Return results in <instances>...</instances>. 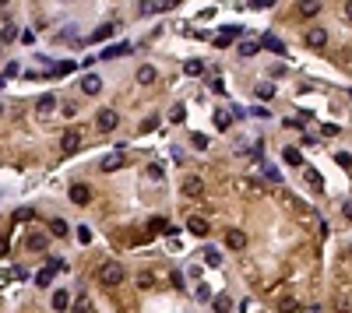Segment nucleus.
<instances>
[{
    "label": "nucleus",
    "mask_w": 352,
    "mask_h": 313,
    "mask_svg": "<svg viewBox=\"0 0 352 313\" xmlns=\"http://www.w3.org/2000/svg\"><path fill=\"white\" fill-rule=\"evenodd\" d=\"M95 278H99V281H102L106 289H113V285H120V281L127 278V267H123L120 261H106V264H99Z\"/></svg>",
    "instance_id": "nucleus-1"
},
{
    "label": "nucleus",
    "mask_w": 352,
    "mask_h": 313,
    "mask_svg": "<svg viewBox=\"0 0 352 313\" xmlns=\"http://www.w3.org/2000/svg\"><path fill=\"white\" fill-rule=\"evenodd\" d=\"M180 193L190 197V201H201L204 197V180H201V176H183V180H180Z\"/></svg>",
    "instance_id": "nucleus-2"
},
{
    "label": "nucleus",
    "mask_w": 352,
    "mask_h": 313,
    "mask_svg": "<svg viewBox=\"0 0 352 313\" xmlns=\"http://www.w3.org/2000/svg\"><path fill=\"white\" fill-rule=\"evenodd\" d=\"M60 267H64V261H56V257H50V264H46V267H39V271H35V278H32V281H35V285H39V289H46V285H50V281H53V271H60Z\"/></svg>",
    "instance_id": "nucleus-3"
},
{
    "label": "nucleus",
    "mask_w": 352,
    "mask_h": 313,
    "mask_svg": "<svg viewBox=\"0 0 352 313\" xmlns=\"http://www.w3.org/2000/svg\"><path fill=\"white\" fill-rule=\"evenodd\" d=\"M116 123H120V113H116V109H99V116H95V127H99L102 134L116 130Z\"/></svg>",
    "instance_id": "nucleus-4"
},
{
    "label": "nucleus",
    "mask_w": 352,
    "mask_h": 313,
    "mask_svg": "<svg viewBox=\"0 0 352 313\" xmlns=\"http://www.w3.org/2000/svg\"><path fill=\"white\" fill-rule=\"evenodd\" d=\"M60 148H64L67 155H74L78 148H81V134H78V130H64V138H60Z\"/></svg>",
    "instance_id": "nucleus-5"
},
{
    "label": "nucleus",
    "mask_w": 352,
    "mask_h": 313,
    "mask_svg": "<svg viewBox=\"0 0 352 313\" xmlns=\"http://www.w3.org/2000/svg\"><path fill=\"white\" fill-rule=\"evenodd\" d=\"M70 201H74V204H88V201H92L88 183H70Z\"/></svg>",
    "instance_id": "nucleus-6"
},
{
    "label": "nucleus",
    "mask_w": 352,
    "mask_h": 313,
    "mask_svg": "<svg viewBox=\"0 0 352 313\" xmlns=\"http://www.w3.org/2000/svg\"><path fill=\"white\" fill-rule=\"evenodd\" d=\"M120 166H123V152H113V155H106V158L99 162V169H102V173H116Z\"/></svg>",
    "instance_id": "nucleus-7"
},
{
    "label": "nucleus",
    "mask_w": 352,
    "mask_h": 313,
    "mask_svg": "<svg viewBox=\"0 0 352 313\" xmlns=\"http://www.w3.org/2000/svg\"><path fill=\"white\" fill-rule=\"evenodd\" d=\"M99 88H102L99 74H85V78H81V92H85V95H99Z\"/></svg>",
    "instance_id": "nucleus-8"
},
{
    "label": "nucleus",
    "mask_w": 352,
    "mask_h": 313,
    "mask_svg": "<svg viewBox=\"0 0 352 313\" xmlns=\"http://www.w3.org/2000/svg\"><path fill=\"white\" fill-rule=\"evenodd\" d=\"M324 42H328L324 28H306V46H310V50H320Z\"/></svg>",
    "instance_id": "nucleus-9"
},
{
    "label": "nucleus",
    "mask_w": 352,
    "mask_h": 313,
    "mask_svg": "<svg viewBox=\"0 0 352 313\" xmlns=\"http://www.w3.org/2000/svg\"><path fill=\"white\" fill-rule=\"evenodd\" d=\"M53 310H56V313H67V310H70V292H67V289H56V292H53Z\"/></svg>",
    "instance_id": "nucleus-10"
},
{
    "label": "nucleus",
    "mask_w": 352,
    "mask_h": 313,
    "mask_svg": "<svg viewBox=\"0 0 352 313\" xmlns=\"http://www.w3.org/2000/svg\"><path fill=\"white\" fill-rule=\"evenodd\" d=\"M187 229L194 232V236H201V240H204V236H208V229H211V226H208V222H204L201 215H194V218H187Z\"/></svg>",
    "instance_id": "nucleus-11"
},
{
    "label": "nucleus",
    "mask_w": 352,
    "mask_h": 313,
    "mask_svg": "<svg viewBox=\"0 0 352 313\" xmlns=\"http://www.w3.org/2000/svg\"><path fill=\"white\" fill-rule=\"evenodd\" d=\"M303 180H306V187H314V190H324V180H320V173H317L314 166H303Z\"/></svg>",
    "instance_id": "nucleus-12"
},
{
    "label": "nucleus",
    "mask_w": 352,
    "mask_h": 313,
    "mask_svg": "<svg viewBox=\"0 0 352 313\" xmlns=\"http://www.w3.org/2000/svg\"><path fill=\"white\" fill-rule=\"evenodd\" d=\"M226 246H229V250H243V246H246V236H243L240 229H229V232H226Z\"/></svg>",
    "instance_id": "nucleus-13"
},
{
    "label": "nucleus",
    "mask_w": 352,
    "mask_h": 313,
    "mask_svg": "<svg viewBox=\"0 0 352 313\" xmlns=\"http://www.w3.org/2000/svg\"><path fill=\"white\" fill-rule=\"evenodd\" d=\"M46 243H50V240H46L42 232H32V236L25 240V246H28V250H35V253H42V250H46Z\"/></svg>",
    "instance_id": "nucleus-14"
},
{
    "label": "nucleus",
    "mask_w": 352,
    "mask_h": 313,
    "mask_svg": "<svg viewBox=\"0 0 352 313\" xmlns=\"http://www.w3.org/2000/svg\"><path fill=\"white\" fill-rule=\"evenodd\" d=\"M70 229H67V222L64 218H50V236H56V240H64Z\"/></svg>",
    "instance_id": "nucleus-15"
},
{
    "label": "nucleus",
    "mask_w": 352,
    "mask_h": 313,
    "mask_svg": "<svg viewBox=\"0 0 352 313\" xmlns=\"http://www.w3.org/2000/svg\"><path fill=\"white\" fill-rule=\"evenodd\" d=\"M123 53H130V42H116V46L102 50V56H106V60H116V56H123Z\"/></svg>",
    "instance_id": "nucleus-16"
},
{
    "label": "nucleus",
    "mask_w": 352,
    "mask_h": 313,
    "mask_svg": "<svg viewBox=\"0 0 352 313\" xmlns=\"http://www.w3.org/2000/svg\"><path fill=\"white\" fill-rule=\"evenodd\" d=\"M138 85H155V67L152 64L138 67Z\"/></svg>",
    "instance_id": "nucleus-17"
},
{
    "label": "nucleus",
    "mask_w": 352,
    "mask_h": 313,
    "mask_svg": "<svg viewBox=\"0 0 352 313\" xmlns=\"http://www.w3.org/2000/svg\"><path fill=\"white\" fill-rule=\"evenodd\" d=\"M215 127H218V130H229V127H232V113H229V109H218V113H215Z\"/></svg>",
    "instance_id": "nucleus-18"
},
{
    "label": "nucleus",
    "mask_w": 352,
    "mask_h": 313,
    "mask_svg": "<svg viewBox=\"0 0 352 313\" xmlns=\"http://www.w3.org/2000/svg\"><path fill=\"white\" fill-rule=\"evenodd\" d=\"M261 46H264V50H271V53H285L282 39H275V35H264V39H261Z\"/></svg>",
    "instance_id": "nucleus-19"
},
{
    "label": "nucleus",
    "mask_w": 352,
    "mask_h": 313,
    "mask_svg": "<svg viewBox=\"0 0 352 313\" xmlns=\"http://www.w3.org/2000/svg\"><path fill=\"white\" fill-rule=\"evenodd\" d=\"M257 50H261V42H254V39L240 42V56H257Z\"/></svg>",
    "instance_id": "nucleus-20"
},
{
    "label": "nucleus",
    "mask_w": 352,
    "mask_h": 313,
    "mask_svg": "<svg viewBox=\"0 0 352 313\" xmlns=\"http://www.w3.org/2000/svg\"><path fill=\"white\" fill-rule=\"evenodd\" d=\"M282 158L289 162V166H303V155H299V148H285Z\"/></svg>",
    "instance_id": "nucleus-21"
},
{
    "label": "nucleus",
    "mask_w": 352,
    "mask_h": 313,
    "mask_svg": "<svg viewBox=\"0 0 352 313\" xmlns=\"http://www.w3.org/2000/svg\"><path fill=\"white\" fill-rule=\"evenodd\" d=\"M236 35H243V25H226V28H222V35H218V39H226V42H232V39H236Z\"/></svg>",
    "instance_id": "nucleus-22"
},
{
    "label": "nucleus",
    "mask_w": 352,
    "mask_h": 313,
    "mask_svg": "<svg viewBox=\"0 0 352 313\" xmlns=\"http://www.w3.org/2000/svg\"><path fill=\"white\" fill-rule=\"evenodd\" d=\"M113 32H116V25H102V28H95V32H92V39H95V42H106Z\"/></svg>",
    "instance_id": "nucleus-23"
},
{
    "label": "nucleus",
    "mask_w": 352,
    "mask_h": 313,
    "mask_svg": "<svg viewBox=\"0 0 352 313\" xmlns=\"http://www.w3.org/2000/svg\"><path fill=\"white\" fill-rule=\"evenodd\" d=\"M53 106H56V95H53V92H46V95L39 99V113H53Z\"/></svg>",
    "instance_id": "nucleus-24"
},
{
    "label": "nucleus",
    "mask_w": 352,
    "mask_h": 313,
    "mask_svg": "<svg viewBox=\"0 0 352 313\" xmlns=\"http://www.w3.org/2000/svg\"><path fill=\"white\" fill-rule=\"evenodd\" d=\"M211 306H215V313H229V310H232V299H229V296H215Z\"/></svg>",
    "instance_id": "nucleus-25"
},
{
    "label": "nucleus",
    "mask_w": 352,
    "mask_h": 313,
    "mask_svg": "<svg viewBox=\"0 0 352 313\" xmlns=\"http://www.w3.org/2000/svg\"><path fill=\"white\" fill-rule=\"evenodd\" d=\"M183 70L190 74V78H197V74H204V64H201V60H187V64H183Z\"/></svg>",
    "instance_id": "nucleus-26"
},
{
    "label": "nucleus",
    "mask_w": 352,
    "mask_h": 313,
    "mask_svg": "<svg viewBox=\"0 0 352 313\" xmlns=\"http://www.w3.org/2000/svg\"><path fill=\"white\" fill-rule=\"evenodd\" d=\"M74 313H92V299H88L85 292L78 296V303H74Z\"/></svg>",
    "instance_id": "nucleus-27"
},
{
    "label": "nucleus",
    "mask_w": 352,
    "mask_h": 313,
    "mask_svg": "<svg viewBox=\"0 0 352 313\" xmlns=\"http://www.w3.org/2000/svg\"><path fill=\"white\" fill-rule=\"evenodd\" d=\"M204 264L218 267V264H222V253H218V250H204Z\"/></svg>",
    "instance_id": "nucleus-28"
},
{
    "label": "nucleus",
    "mask_w": 352,
    "mask_h": 313,
    "mask_svg": "<svg viewBox=\"0 0 352 313\" xmlns=\"http://www.w3.org/2000/svg\"><path fill=\"white\" fill-rule=\"evenodd\" d=\"M32 218H35L32 208H18V211H14V222H32Z\"/></svg>",
    "instance_id": "nucleus-29"
},
{
    "label": "nucleus",
    "mask_w": 352,
    "mask_h": 313,
    "mask_svg": "<svg viewBox=\"0 0 352 313\" xmlns=\"http://www.w3.org/2000/svg\"><path fill=\"white\" fill-rule=\"evenodd\" d=\"M317 11H320V4H299V14H303V18H314Z\"/></svg>",
    "instance_id": "nucleus-30"
},
{
    "label": "nucleus",
    "mask_w": 352,
    "mask_h": 313,
    "mask_svg": "<svg viewBox=\"0 0 352 313\" xmlns=\"http://www.w3.org/2000/svg\"><path fill=\"white\" fill-rule=\"evenodd\" d=\"M275 95V85H257V99H271Z\"/></svg>",
    "instance_id": "nucleus-31"
},
{
    "label": "nucleus",
    "mask_w": 352,
    "mask_h": 313,
    "mask_svg": "<svg viewBox=\"0 0 352 313\" xmlns=\"http://www.w3.org/2000/svg\"><path fill=\"white\" fill-rule=\"evenodd\" d=\"M148 176H152V180L158 183V180H162L166 173H162V166H158V162H152V166H148Z\"/></svg>",
    "instance_id": "nucleus-32"
},
{
    "label": "nucleus",
    "mask_w": 352,
    "mask_h": 313,
    "mask_svg": "<svg viewBox=\"0 0 352 313\" xmlns=\"http://www.w3.org/2000/svg\"><path fill=\"white\" fill-rule=\"evenodd\" d=\"M70 70H74V60H64V64L53 67V74H70Z\"/></svg>",
    "instance_id": "nucleus-33"
},
{
    "label": "nucleus",
    "mask_w": 352,
    "mask_h": 313,
    "mask_svg": "<svg viewBox=\"0 0 352 313\" xmlns=\"http://www.w3.org/2000/svg\"><path fill=\"white\" fill-rule=\"evenodd\" d=\"M264 176H268V180H271V183H282V176H278V169H271V166H268V162H264Z\"/></svg>",
    "instance_id": "nucleus-34"
},
{
    "label": "nucleus",
    "mask_w": 352,
    "mask_h": 313,
    "mask_svg": "<svg viewBox=\"0 0 352 313\" xmlns=\"http://www.w3.org/2000/svg\"><path fill=\"white\" fill-rule=\"evenodd\" d=\"M334 158H338V166H345V169H352V155H345V152H338V155H334Z\"/></svg>",
    "instance_id": "nucleus-35"
},
{
    "label": "nucleus",
    "mask_w": 352,
    "mask_h": 313,
    "mask_svg": "<svg viewBox=\"0 0 352 313\" xmlns=\"http://www.w3.org/2000/svg\"><path fill=\"white\" fill-rule=\"evenodd\" d=\"M78 240H81V243H92V229L81 226V229H78Z\"/></svg>",
    "instance_id": "nucleus-36"
},
{
    "label": "nucleus",
    "mask_w": 352,
    "mask_h": 313,
    "mask_svg": "<svg viewBox=\"0 0 352 313\" xmlns=\"http://www.w3.org/2000/svg\"><path fill=\"white\" fill-rule=\"evenodd\" d=\"M194 148H201V152H204V148H208V138H204V134H194Z\"/></svg>",
    "instance_id": "nucleus-37"
},
{
    "label": "nucleus",
    "mask_w": 352,
    "mask_h": 313,
    "mask_svg": "<svg viewBox=\"0 0 352 313\" xmlns=\"http://www.w3.org/2000/svg\"><path fill=\"white\" fill-rule=\"evenodd\" d=\"M4 253H7V240L0 236V257H4Z\"/></svg>",
    "instance_id": "nucleus-38"
},
{
    "label": "nucleus",
    "mask_w": 352,
    "mask_h": 313,
    "mask_svg": "<svg viewBox=\"0 0 352 313\" xmlns=\"http://www.w3.org/2000/svg\"><path fill=\"white\" fill-rule=\"evenodd\" d=\"M345 215H349V218H352V201H345Z\"/></svg>",
    "instance_id": "nucleus-39"
},
{
    "label": "nucleus",
    "mask_w": 352,
    "mask_h": 313,
    "mask_svg": "<svg viewBox=\"0 0 352 313\" xmlns=\"http://www.w3.org/2000/svg\"><path fill=\"white\" fill-rule=\"evenodd\" d=\"M345 14H349V21H352V4H345Z\"/></svg>",
    "instance_id": "nucleus-40"
},
{
    "label": "nucleus",
    "mask_w": 352,
    "mask_h": 313,
    "mask_svg": "<svg viewBox=\"0 0 352 313\" xmlns=\"http://www.w3.org/2000/svg\"><path fill=\"white\" fill-rule=\"evenodd\" d=\"M0 113H4V106H0Z\"/></svg>",
    "instance_id": "nucleus-41"
}]
</instances>
